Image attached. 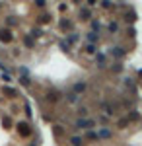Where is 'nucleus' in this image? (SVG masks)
I'll return each mask as SVG.
<instances>
[{
  "label": "nucleus",
  "mask_w": 142,
  "mask_h": 146,
  "mask_svg": "<svg viewBox=\"0 0 142 146\" xmlns=\"http://www.w3.org/2000/svg\"><path fill=\"white\" fill-rule=\"evenodd\" d=\"M12 39H14V35H12L8 29H0V41H2V43H10Z\"/></svg>",
  "instance_id": "nucleus-1"
},
{
  "label": "nucleus",
  "mask_w": 142,
  "mask_h": 146,
  "mask_svg": "<svg viewBox=\"0 0 142 146\" xmlns=\"http://www.w3.org/2000/svg\"><path fill=\"white\" fill-rule=\"evenodd\" d=\"M76 127L78 129H90V127H94V121H90V119H78Z\"/></svg>",
  "instance_id": "nucleus-2"
},
{
  "label": "nucleus",
  "mask_w": 142,
  "mask_h": 146,
  "mask_svg": "<svg viewBox=\"0 0 142 146\" xmlns=\"http://www.w3.org/2000/svg\"><path fill=\"white\" fill-rule=\"evenodd\" d=\"M18 133H20L22 136H29V135H31V129H29L25 123H20V125H18Z\"/></svg>",
  "instance_id": "nucleus-3"
},
{
  "label": "nucleus",
  "mask_w": 142,
  "mask_h": 146,
  "mask_svg": "<svg viewBox=\"0 0 142 146\" xmlns=\"http://www.w3.org/2000/svg\"><path fill=\"white\" fill-rule=\"evenodd\" d=\"M111 53H113V55L117 56V58H121V56L125 55V51H123V49H121V47H115V49H113V51H111Z\"/></svg>",
  "instance_id": "nucleus-4"
},
{
  "label": "nucleus",
  "mask_w": 142,
  "mask_h": 146,
  "mask_svg": "<svg viewBox=\"0 0 142 146\" xmlns=\"http://www.w3.org/2000/svg\"><path fill=\"white\" fill-rule=\"evenodd\" d=\"M88 39H90V45H92L94 41H98V39H99V33H96V31H92V33L88 35Z\"/></svg>",
  "instance_id": "nucleus-5"
},
{
  "label": "nucleus",
  "mask_w": 142,
  "mask_h": 146,
  "mask_svg": "<svg viewBox=\"0 0 142 146\" xmlns=\"http://www.w3.org/2000/svg\"><path fill=\"white\" fill-rule=\"evenodd\" d=\"M74 90L76 92H84L86 90V82H78L76 86H74ZM76 92H74V94H76Z\"/></svg>",
  "instance_id": "nucleus-6"
},
{
  "label": "nucleus",
  "mask_w": 142,
  "mask_h": 146,
  "mask_svg": "<svg viewBox=\"0 0 142 146\" xmlns=\"http://www.w3.org/2000/svg\"><path fill=\"white\" fill-rule=\"evenodd\" d=\"M78 100H80V98H78V94H74V92H72V94H68V101H72V103H76Z\"/></svg>",
  "instance_id": "nucleus-7"
},
{
  "label": "nucleus",
  "mask_w": 142,
  "mask_h": 146,
  "mask_svg": "<svg viewBox=\"0 0 142 146\" xmlns=\"http://www.w3.org/2000/svg\"><path fill=\"white\" fill-rule=\"evenodd\" d=\"M4 94H8L10 98H14V96H16V90H12V88H4Z\"/></svg>",
  "instance_id": "nucleus-8"
},
{
  "label": "nucleus",
  "mask_w": 142,
  "mask_h": 146,
  "mask_svg": "<svg viewBox=\"0 0 142 146\" xmlns=\"http://www.w3.org/2000/svg\"><path fill=\"white\" fill-rule=\"evenodd\" d=\"M98 136H103V138H107V136H111V133L107 131V129H103V131H101V133H99Z\"/></svg>",
  "instance_id": "nucleus-9"
},
{
  "label": "nucleus",
  "mask_w": 142,
  "mask_h": 146,
  "mask_svg": "<svg viewBox=\"0 0 142 146\" xmlns=\"http://www.w3.org/2000/svg\"><path fill=\"white\" fill-rule=\"evenodd\" d=\"M82 16H84V20H88L90 18V10L88 8H82Z\"/></svg>",
  "instance_id": "nucleus-10"
},
{
  "label": "nucleus",
  "mask_w": 142,
  "mask_h": 146,
  "mask_svg": "<svg viewBox=\"0 0 142 146\" xmlns=\"http://www.w3.org/2000/svg\"><path fill=\"white\" fill-rule=\"evenodd\" d=\"M109 31H117V23H115V22L109 23Z\"/></svg>",
  "instance_id": "nucleus-11"
},
{
  "label": "nucleus",
  "mask_w": 142,
  "mask_h": 146,
  "mask_svg": "<svg viewBox=\"0 0 142 146\" xmlns=\"http://www.w3.org/2000/svg\"><path fill=\"white\" fill-rule=\"evenodd\" d=\"M86 51H88V53H94V51H96V47H94V45H88Z\"/></svg>",
  "instance_id": "nucleus-12"
},
{
  "label": "nucleus",
  "mask_w": 142,
  "mask_h": 146,
  "mask_svg": "<svg viewBox=\"0 0 142 146\" xmlns=\"http://www.w3.org/2000/svg\"><path fill=\"white\" fill-rule=\"evenodd\" d=\"M96 136H98V135H96L94 131H90V133H88V138H96Z\"/></svg>",
  "instance_id": "nucleus-13"
}]
</instances>
